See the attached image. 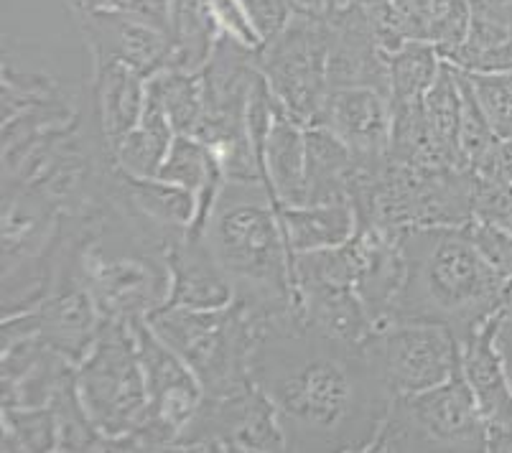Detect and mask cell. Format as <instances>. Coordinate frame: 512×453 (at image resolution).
I'll return each mask as SVG.
<instances>
[{
	"label": "cell",
	"mask_w": 512,
	"mask_h": 453,
	"mask_svg": "<svg viewBox=\"0 0 512 453\" xmlns=\"http://www.w3.org/2000/svg\"><path fill=\"white\" fill-rule=\"evenodd\" d=\"M250 375L271 400L288 451H370L393 400L365 344L321 334L293 311L268 321Z\"/></svg>",
	"instance_id": "1"
},
{
	"label": "cell",
	"mask_w": 512,
	"mask_h": 453,
	"mask_svg": "<svg viewBox=\"0 0 512 453\" xmlns=\"http://www.w3.org/2000/svg\"><path fill=\"white\" fill-rule=\"evenodd\" d=\"M400 255L406 270L393 319L444 324L464 347L479 326L500 314L510 280L477 250L464 227H411L400 235Z\"/></svg>",
	"instance_id": "2"
},
{
	"label": "cell",
	"mask_w": 512,
	"mask_h": 453,
	"mask_svg": "<svg viewBox=\"0 0 512 453\" xmlns=\"http://www.w3.org/2000/svg\"><path fill=\"white\" fill-rule=\"evenodd\" d=\"M204 237L235 288L232 301L263 319L293 311V252L263 181H225Z\"/></svg>",
	"instance_id": "3"
},
{
	"label": "cell",
	"mask_w": 512,
	"mask_h": 453,
	"mask_svg": "<svg viewBox=\"0 0 512 453\" xmlns=\"http://www.w3.org/2000/svg\"><path fill=\"white\" fill-rule=\"evenodd\" d=\"M268 321L237 301L209 311L164 306L148 316L151 329L189 364L209 398L253 385L250 364Z\"/></svg>",
	"instance_id": "4"
},
{
	"label": "cell",
	"mask_w": 512,
	"mask_h": 453,
	"mask_svg": "<svg viewBox=\"0 0 512 453\" xmlns=\"http://www.w3.org/2000/svg\"><path fill=\"white\" fill-rule=\"evenodd\" d=\"M370 451H490V431L464 370L431 390L390 400Z\"/></svg>",
	"instance_id": "5"
},
{
	"label": "cell",
	"mask_w": 512,
	"mask_h": 453,
	"mask_svg": "<svg viewBox=\"0 0 512 453\" xmlns=\"http://www.w3.org/2000/svg\"><path fill=\"white\" fill-rule=\"evenodd\" d=\"M77 392L105 441L141 423L148 410V385L130 321L102 319L95 344L77 364Z\"/></svg>",
	"instance_id": "6"
},
{
	"label": "cell",
	"mask_w": 512,
	"mask_h": 453,
	"mask_svg": "<svg viewBox=\"0 0 512 453\" xmlns=\"http://www.w3.org/2000/svg\"><path fill=\"white\" fill-rule=\"evenodd\" d=\"M258 64L276 102L296 123H321L329 95L327 18L293 13L281 34L260 46Z\"/></svg>",
	"instance_id": "7"
},
{
	"label": "cell",
	"mask_w": 512,
	"mask_h": 453,
	"mask_svg": "<svg viewBox=\"0 0 512 453\" xmlns=\"http://www.w3.org/2000/svg\"><path fill=\"white\" fill-rule=\"evenodd\" d=\"M365 352L393 400L444 385L464 370L462 342L436 321H385L375 326Z\"/></svg>",
	"instance_id": "8"
},
{
	"label": "cell",
	"mask_w": 512,
	"mask_h": 453,
	"mask_svg": "<svg viewBox=\"0 0 512 453\" xmlns=\"http://www.w3.org/2000/svg\"><path fill=\"white\" fill-rule=\"evenodd\" d=\"M176 451H288L276 410L258 385L222 398L204 395Z\"/></svg>",
	"instance_id": "9"
},
{
	"label": "cell",
	"mask_w": 512,
	"mask_h": 453,
	"mask_svg": "<svg viewBox=\"0 0 512 453\" xmlns=\"http://www.w3.org/2000/svg\"><path fill=\"white\" fill-rule=\"evenodd\" d=\"M77 21L92 64L118 62L146 79L169 67L171 36L161 23L125 11L77 13Z\"/></svg>",
	"instance_id": "10"
},
{
	"label": "cell",
	"mask_w": 512,
	"mask_h": 453,
	"mask_svg": "<svg viewBox=\"0 0 512 453\" xmlns=\"http://www.w3.org/2000/svg\"><path fill=\"white\" fill-rule=\"evenodd\" d=\"M349 148L355 166L383 174L390 163L393 105L390 97L372 87L329 90L321 123Z\"/></svg>",
	"instance_id": "11"
},
{
	"label": "cell",
	"mask_w": 512,
	"mask_h": 453,
	"mask_svg": "<svg viewBox=\"0 0 512 453\" xmlns=\"http://www.w3.org/2000/svg\"><path fill=\"white\" fill-rule=\"evenodd\" d=\"M497 314L462 347V367L490 431V451H512V382L495 347Z\"/></svg>",
	"instance_id": "12"
},
{
	"label": "cell",
	"mask_w": 512,
	"mask_h": 453,
	"mask_svg": "<svg viewBox=\"0 0 512 453\" xmlns=\"http://www.w3.org/2000/svg\"><path fill=\"white\" fill-rule=\"evenodd\" d=\"M171 273V288L166 306L174 308H209L230 306L235 298L230 278L214 258L207 237H192L189 232L171 242L166 250Z\"/></svg>",
	"instance_id": "13"
},
{
	"label": "cell",
	"mask_w": 512,
	"mask_h": 453,
	"mask_svg": "<svg viewBox=\"0 0 512 453\" xmlns=\"http://www.w3.org/2000/svg\"><path fill=\"white\" fill-rule=\"evenodd\" d=\"M92 110L110 153L136 128L146 107V77L118 62L92 64Z\"/></svg>",
	"instance_id": "14"
},
{
	"label": "cell",
	"mask_w": 512,
	"mask_h": 453,
	"mask_svg": "<svg viewBox=\"0 0 512 453\" xmlns=\"http://www.w3.org/2000/svg\"><path fill=\"white\" fill-rule=\"evenodd\" d=\"M444 62L472 74L512 72V0H472L467 39Z\"/></svg>",
	"instance_id": "15"
},
{
	"label": "cell",
	"mask_w": 512,
	"mask_h": 453,
	"mask_svg": "<svg viewBox=\"0 0 512 453\" xmlns=\"http://www.w3.org/2000/svg\"><path fill=\"white\" fill-rule=\"evenodd\" d=\"M158 179L184 186L186 191L197 196V217L189 227V235L202 237L207 230L209 214L217 204V196L227 181L217 156L194 135H176L174 146L158 171Z\"/></svg>",
	"instance_id": "16"
},
{
	"label": "cell",
	"mask_w": 512,
	"mask_h": 453,
	"mask_svg": "<svg viewBox=\"0 0 512 453\" xmlns=\"http://www.w3.org/2000/svg\"><path fill=\"white\" fill-rule=\"evenodd\" d=\"M263 176L276 204H306V128L281 105L265 140Z\"/></svg>",
	"instance_id": "17"
},
{
	"label": "cell",
	"mask_w": 512,
	"mask_h": 453,
	"mask_svg": "<svg viewBox=\"0 0 512 453\" xmlns=\"http://www.w3.org/2000/svg\"><path fill=\"white\" fill-rule=\"evenodd\" d=\"M278 217L293 255L339 247L360 230L357 214L349 202L299 204V207L278 204Z\"/></svg>",
	"instance_id": "18"
},
{
	"label": "cell",
	"mask_w": 512,
	"mask_h": 453,
	"mask_svg": "<svg viewBox=\"0 0 512 453\" xmlns=\"http://www.w3.org/2000/svg\"><path fill=\"white\" fill-rule=\"evenodd\" d=\"M166 26L171 36L169 67L202 72L222 36L212 3L209 0H166Z\"/></svg>",
	"instance_id": "19"
},
{
	"label": "cell",
	"mask_w": 512,
	"mask_h": 453,
	"mask_svg": "<svg viewBox=\"0 0 512 453\" xmlns=\"http://www.w3.org/2000/svg\"><path fill=\"white\" fill-rule=\"evenodd\" d=\"M355 158L327 125L306 128V204L349 202Z\"/></svg>",
	"instance_id": "20"
},
{
	"label": "cell",
	"mask_w": 512,
	"mask_h": 453,
	"mask_svg": "<svg viewBox=\"0 0 512 453\" xmlns=\"http://www.w3.org/2000/svg\"><path fill=\"white\" fill-rule=\"evenodd\" d=\"M176 130L169 123L166 112L146 97V107L138 125L125 135L113 151L115 166L128 176L138 179H156L171 146H174Z\"/></svg>",
	"instance_id": "21"
},
{
	"label": "cell",
	"mask_w": 512,
	"mask_h": 453,
	"mask_svg": "<svg viewBox=\"0 0 512 453\" xmlns=\"http://www.w3.org/2000/svg\"><path fill=\"white\" fill-rule=\"evenodd\" d=\"M146 97L166 112L176 135H197L204 118L202 72L164 67L146 79Z\"/></svg>",
	"instance_id": "22"
},
{
	"label": "cell",
	"mask_w": 512,
	"mask_h": 453,
	"mask_svg": "<svg viewBox=\"0 0 512 453\" xmlns=\"http://www.w3.org/2000/svg\"><path fill=\"white\" fill-rule=\"evenodd\" d=\"M390 74V102H421L441 72L439 49L431 41H406L385 51Z\"/></svg>",
	"instance_id": "23"
},
{
	"label": "cell",
	"mask_w": 512,
	"mask_h": 453,
	"mask_svg": "<svg viewBox=\"0 0 512 453\" xmlns=\"http://www.w3.org/2000/svg\"><path fill=\"white\" fill-rule=\"evenodd\" d=\"M3 451H57V418L49 408L3 405Z\"/></svg>",
	"instance_id": "24"
},
{
	"label": "cell",
	"mask_w": 512,
	"mask_h": 453,
	"mask_svg": "<svg viewBox=\"0 0 512 453\" xmlns=\"http://www.w3.org/2000/svg\"><path fill=\"white\" fill-rule=\"evenodd\" d=\"M467 74L497 138L512 140V72Z\"/></svg>",
	"instance_id": "25"
},
{
	"label": "cell",
	"mask_w": 512,
	"mask_h": 453,
	"mask_svg": "<svg viewBox=\"0 0 512 453\" xmlns=\"http://www.w3.org/2000/svg\"><path fill=\"white\" fill-rule=\"evenodd\" d=\"M472 219L512 232V184L505 179L474 176Z\"/></svg>",
	"instance_id": "26"
},
{
	"label": "cell",
	"mask_w": 512,
	"mask_h": 453,
	"mask_svg": "<svg viewBox=\"0 0 512 453\" xmlns=\"http://www.w3.org/2000/svg\"><path fill=\"white\" fill-rule=\"evenodd\" d=\"M464 230L484 258L490 260L507 280H512V232L495 227V224L479 222V219L464 224Z\"/></svg>",
	"instance_id": "27"
},
{
	"label": "cell",
	"mask_w": 512,
	"mask_h": 453,
	"mask_svg": "<svg viewBox=\"0 0 512 453\" xmlns=\"http://www.w3.org/2000/svg\"><path fill=\"white\" fill-rule=\"evenodd\" d=\"M212 3V11L217 23H220L222 34L232 36L240 44L250 46V49H260L263 41L255 34L253 23H250L248 11L242 6V0H209Z\"/></svg>",
	"instance_id": "28"
}]
</instances>
